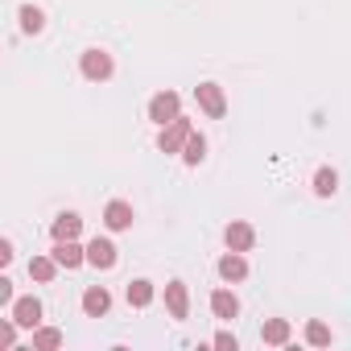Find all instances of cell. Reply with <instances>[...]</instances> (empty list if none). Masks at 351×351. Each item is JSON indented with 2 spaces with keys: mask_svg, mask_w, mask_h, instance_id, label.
Wrapping results in <instances>:
<instances>
[{
  "mask_svg": "<svg viewBox=\"0 0 351 351\" xmlns=\"http://www.w3.org/2000/svg\"><path fill=\"white\" fill-rule=\"evenodd\" d=\"M79 71H83V79H91V83H108V79L116 75V58H112L108 50L91 46V50H83V58H79Z\"/></svg>",
  "mask_w": 351,
  "mask_h": 351,
  "instance_id": "obj_1",
  "label": "cell"
},
{
  "mask_svg": "<svg viewBox=\"0 0 351 351\" xmlns=\"http://www.w3.org/2000/svg\"><path fill=\"white\" fill-rule=\"evenodd\" d=\"M191 132H195V124H191L186 116L169 120V124L157 132V149H161V153H182V149H186V141H191Z\"/></svg>",
  "mask_w": 351,
  "mask_h": 351,
  "instance_id": "obj_2",
  "label": "cell"
},
{
  "mask_svg": "<svg viewBox=\"0 0 351 351\" xmlns=\"http://www.w3.org/2000/svg\"><path fill=\"white\" fill-rule=\"evenodd\" d=\"M182 116V95L178 91H157L153 99H149V120L157 124V128H165L169 120H178Z\"/></svg>",
  "mask_w": 351,
  "mask_h": 351,
  "instance_id": "obj_3",
  "label": "cell"
},
{
  "mask_svg": "<svg viewBox=\"0 0 351 351\" xmlns=\"http://www.w3.org/2000/svg\"><path fill=\"white\" fill-rule=\"evenodd\" d=\"M195 99H199V108H203L211 120H223V116H228V95H223L219 83H199V87H195Z\"/></svg>",
  "mask_w": 351,
  "mask_h": 351,
  "instance_id": "obj_4",
  "label": "cell"
},
{
  "mask_svg": "<svg viewBox=\"0 0 351 351\" xmlns=\"http://www.w3.org/2000/svg\"><path fill=\"white\" fill-rule=\"evenodd\" d=\"M116 261H120V248H116L108 236H95V240L87 244V265H91V269L108 273V269H116Z\"/></svg>",
  "mask_w": 351,
  "mask_h": 351,
  "instance_id": "obj_5",
  "label": "cell"
},
{
  "mask_svg": "<svg viewBox=\"0 0 351 351\" xmlns=\"http://www.w3.org/2000/svg\"><path fill=\"white\" fill-rule=\"evenodd\" d=\"M132 219H136V211H132V203H124V199H112V203L104 207V228H108V232H128Z\"/></svg>",
  "mask_w": 351,
  "mask_h": 351,
  "instance_id": "obj_6",
  "label": "cell"
},
{
  "mask_svg": "<svg viewBox=\"0 0 351 351\" xmlns=\"http://www.w3.org/2000/svg\"><path fill=\"white\" fill-rule=\"evenodd\" d=\"M223 244H228L232 252H252V244H256V232H252V223H244V219H232V223L223 228Z\"/></svg>",
  "mask_w": 351,
  "mask_h": 351,
  "instance_id": "obj_7",
  "label": "cell"
},
{
  "mask_svg": "<svg viewBox=\"0 0 351 351\" xmlns=\"http://www.w3.org/2000/svg\"><path fill=\"white\" fill-rule=\"evenodd\" d=\"M9 314L21 322V330H38L42 326V302L29 293V298H17L13 306H9Z\"/></svg>",
  "mask_w": 351,
  "mask_h": 351,
  "instance_id": "obj_8",
  "label": "cell"
},
{
  "mask_svg": "<svg viewBox=\"0 0 351 351\" xmlns=\"http://www.w3.org/2000/svg\"><path fill=\"white\" fill-rule=\"evenodd\" d=\"M215 273H219V277H223L228 285H236V281H244V277H248V256H244V252H232V248H228V252L219 256Z\"/></svg>",
  "mask_w": 351,
  "mask_h": 351,
  "instance_id": "obj_9",
  "label": "cell"
},
{
  "mask_svg": "<svg viewBox=\"0 0 351 351\" xmlns=\"http://www.w3.org/2000/svg\"><path fill=\"white\" fill-rule=\"evenodd\" d=\"M165 310L173 318H191V289H186V281H169L165 285Z\"/></svg>",
  "mask_w": 351,
  "mask_h": 351,
  "instance_id": "obj_10",
  "label": "cell"
},
{
  "mask_svg": "<svg viewBox=\"0 0 351 351\" xmlns=\"http://www.w3.org/2000/svg\"><path fill=\"white\" fill-rule=\"evenodd\" d=\"M54 261L62 269H79V265H87V248L79 240H54Z\"/></svg>",
  "mask_w": 351,
  "mask_h": 351,
  "instance_id": "obj_11",
  "label": "cell"
},
{
  "mask_svg": "<svg viewBox=\"0 0 351 351\" xmlns=\"http://www.w3.org/2000/svg\"><path fill=\"white\" fill-rule=\"evenodd\" d=\"M108 310H112V293L104 285H87L83 289V314L87 318H104Z\"/></svg>",
  "mask_w": 351,
  "mask_h": 351,
  "instance_id": "obj_12",
  "label": "cell"
},
{
  "mask_svg": "<svg viewBox=\"0 0 351 351\" xmlns=\"http://www.w3.org/2000/svg\"><path fill=\"white\" fill-rule=\"evenodd\" d=\"M50 236H54V240H79V236H83V215H79V211H62V215L50 223Z\"/></svg>",
  "mask_w": 351,
  "mask_h": 351,
  "instance_id": "obj_13",
  "label": "cell"
},
{
  "mask_svg": "<svg viewBox=\"0 0 351 351\" xmlns=\"http://www.w3.org/2000/svg\"><path fill=\"white\" fill-rule=\"evenodd\" d=\"M124 298H128V306L145 310V306H153V298H157V285H153V281H145V277H136V281H128Z\"/></svg>",
  "mask_w": 351,
  "mask_h": 351,
  "instance_id": "obj_14",
  "label": "cell"
},
{
  "mask_svg": "<svg viewBox=\"0 0 351 351\" xmlns=\"http://www.w3.org/2000/svg\"><path fill=\"white\" fill-rule=\"evenodd\" d=\"M211 314L223 318V322H232V318L240 314V298H236L232 289H215V293H211Z\"/></svg>",
  "mask_w": 351,
  "mask_h": 351,
  "instance_id": "obj_15",
  "label": "cell"
},
{
  "mask_svg": "<svg viewBox=\"0 0 351 351\" xmlns=\"http://www.w3.org/2000/svg\"><path fill=\"white\" fill-rule=\"evenodd\" d=\"M289 335H293L289 318H269V322L261 326V339H265L269 347H285V343H289Z\"/></svg>",
  "mask_w": 351,
  "mask_h": 351,
  "instance_id": "obj_16",
  "label": "cell"
},
{
  "mask_svg": "<svg viewBox=\"0 0 351 351\" xmlns=\"http://www.w3.org/2000/svg\"><path fill=\"white\" fill-rule=\"evenodd\" d=\"M58 269H62V265L54 261V252H50V256H34V261H29V277H34L38 285H50V281L58 277Z\"/></svg>",
  "mask_w": 351,
  "mask_h": 351,
  "instance_id": "obj_17",
  "label": "cell"
},
{
  "mask_svg": "<svg viewBox=\"0 0 351 351\" xmlns=\"http://www.w3.org/2000/svg\"><path fill=\"white\" fill-rule=\"evenodd\" d=\"M335 191H339V173H335L330 165H322V169L314 173V195H318V199H330Z\"/></svg>",
  "mask_w": 351,
  "mask_h": 351,
  "instance_id": "obj_18",
  "label": "cell"
},
{
  "mask_svg": "<svg viewBox=\"0 0 351 351\" xmlns=\"http://www.w3.org/2000/svg\"><path fill=\"white\" fill-rule=\"evenodd\" d=\"M46 29V13L38 5H21V34H42Z\"/></svg>",
  "mask_w": 351,
  "mask_h": 351,
  "instance_id": "obj_19",
  "label": "cell"
},
{
  "mask_svg": "<svg viewBox=\"0 0 351 351\" xmlns=\"http://www.w3.org/2000/svg\"><path fill=\"white\" fill-rule=\"evenodd\" d=\"M203 157H207V136H203V132H191V141H186V149H182V161H186V165H203Z\"/></svg>",
  "mask_w": 351,
  "mask_h": 351,
  "instance_id": "obj_20",
  "label": "cell"
},
{
  "mask_svg": "<svg viewBox=\"0 0 351 351\" xmlns=\"http://www.w3.org/2000/svg\"><path fill=\"white\" fill-rule=\"evenodd\" d=\"M62 347V330L58 326H38L34 330V351H54Z\"/></svg>",
  "mask_w": 351,
  "mask_h": 351,
  "instance_id": "obj_21",
  "label": "cell"
},
{
  "mask_svg": "<svg viewBox=\"0 0 351 351\" xmlns=\"http://www.w3.org/2000/svg\"><path fill=\"white\" fill-rule=\"evenodd\" d=\"M306 343H310V347H330V326H326L322 318H310V322H306Z\"/></svg>",
  "mask_w": 351,
  "mask_h": 351,
  "instance_id": "obj_22",
  "label": "cell"
},
{
  "mask_svg": "<svg viewBox=\"0 0 351 351\" xmlns=\"http://www.w3.org/2000/svg\"><path fill=\"white\" fill-rule=\"evenodd\" d=\"M17 318H5V322H0V347H13L17 343Z\"/></svg>",
  "mask_w": 351,
  "mask_h": 351,
  "instance_id": "obj_23",
  "label": "cell"
},
{
  "mask_svg": "<svg viewBox=\"0 0 351 351\" xmlns=\"http://www.w3.org/2000/svg\"><path fill=\"white\" fill-rule=\"evenodd\" d=\"M211 343H215V347H223V351H236V347H240V343H236V335H232V330H219V335H215V339H211Z\"/></svg>",
  "mask_w": 351,
  "mask_h": 351,
  "instance_id": "obj_24",
  "label": "cell"
},
{
  "mask_svg": "<svg viewBox=\"0 0 351 351\" xmlns=\"http://www.w3.org/2000/svg\"><path fill=\"white\" fill-rule=\"evenodd\" d=\"M17 298H13V281L9 277H0V306H13Z\"/></svg>",
  "mask_w": 351,
  "mask_h": 351,
  "instance_id": "obj_25",
  "label": "cell"
},
{
  "mask_svg": "<svg viewBox=\"0 0 351 351\" xmlns=\"http://www.w3.org/2000/svg\"><path fill=\"white\" fill-rule=\"evenodd\" d=\"M13 261V240H0V265Z\"/></svg>",
  "mask_w": 351,
  "mask_h": 351,
  "instance_id": "obj_26",
  "label": "cell"
}]
</instances>
